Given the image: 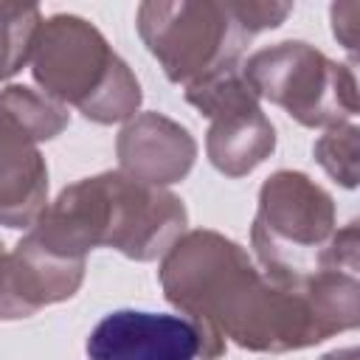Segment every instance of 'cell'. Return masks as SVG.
Returning a JSON list of instances; mask_svg holds the SVG:
<instances>
[{"instance_id": "6da1fadb", "label": "cell", "mask_w": 360, "mask_h": 360, "mask_svg": "<svg viewBox=\"0 0 360 360\" xmlns=\"http://www.w3.org/2000/svg\"><path fill=\"white\" fill-rule=\"evenodd\" d=\"M166 301L197 329L200 357L219 360L228 340L248 352L284 354L332 338L312 284L273 281L253 259L219 231H186L160 259Z\"/></svg>"}, {"instance_id": "7a4b0ae2", "label": "cell", "mask_w": 360, "mask_h": 360, "mask_svg": "<svg viewBox=\"0 0 360 360\" xmlns=\"http://www.w3.org/2000/svg\"><path fill=\"white\" fill-rule=\"evenodd\" d=\"M186 225L188 211L177 194L118 169L62 188L28 233L73 259H84L93 248H110L132 262H152L174 248Z\"/></svg>"}, {"instance_id": "3957f363", "label": "cell", "mask_w": 360, "mask_h": 360, "mask_svg": "<svg viewBox=\"0 0 360 360\" xmlns=\"http://www.w3.org/2000/svg\"><path fill=\"white\" fill-rule=\"evenodd\" d=\"M34 82L59 104H73L96 124H118L138 115L141 84L104 34L76 14H53L42 22L31 51Z\"/></svg>"}, {"instance_id": "277c9868", "label": "cell", "mask_w": 360, "mask_h": 360, "mask_svg": "<svg viewBox=\"0 0 360 360\" xmlns=\"http://www.w3.org/2000/svg\"><path fill=\"white\" fill-rule=\"evenodd\" d=\"M335 231V200L309 174L278 169L262 183L250 245L273 281L295 284L329 267Z\"/></svg>"}, {"instance_id": "5b68a950", "label": "cell", "mask_w": 360, "mask_h": 360, "mask_svg": "<svg viewBox=\"0 0 360 360\" xmlns=\"http://www.w3.org/2000/svg\"><path fill=\"white\" fill-rule=\"evenodd\" d=\"M135 25L166 79L183 87L239 68V56L253 39L233 0H149L138 6Z\"/></svg>"}, {"instance_id": "8992f818", "label": "cell", "mask_w": 360, "mask_h": 360, "mask_svg": "<svg viewBox=\"0 0 360 360\" xmlns=\"http://www.w3.org/2000/svg\"><path fill=\"white\" fill-rule=\"evenodd\" d=\"M245 79L259 98L281 107L301 127H335L354 115V84L346 62L329 59L309 42L287 39L256 51Z\"/></svg>"}, {"instance_id": "52a82bcc", "label": "cell", "mask_w": 360, "mask_h": 360, "mask_svg": "<svg viewBox=\"0 0 360 360\" xmlns=\"http://www.w3.org/2000/svg\"><path fill=\"white\" fill-rule=\"evenodd\" d=\"M186 101L211 121L205 155L225 177H245L273 155L276 129L262 112L259 96L242 68L219 70L186 87Z\"/></svg>"}, {"instance_id": "ba28073f", "label": "cell", "mask_w": 360, "mask_h": 360, "mask_svg": "<svg viewBox=\"0 0 360 360\" xmlns=\"http://www.w3.org/2000/svg\"><path fill=\"white\" fill-rule=\"evenodd\" d=\"M84 281V259H73L45 248L37 236L25 233L3 256V321H17L39 312L42 307L68 301Z\"/></svg>"}, {"instance_id": "9c48e42d", "label": "cell", "mask_w": 360, "mask_h": 360, "mask_svg": "<svg viewBox=\"0 0 360 360\" xmlns=\"http://www.w3.org/2000/svg\"><path fill=\"white\" fill-rule=\"evenodd\" d=\"M84 349L87 360H197L200 338L180 315L115 309L93 326Z\"/></svg>"}, {"instance_id": "30bf717a", "label": "cell", "mask_w": 360, "mask_h": 360, "mask_svg": "<svg viewBox=\"0 0 360 360\" xmlns=\"http://www.w3.org/2000/svg\"><path fill=\"white\" fill-rule=\"evenodd\" d=\"M115 155L127 177L166 188L191 172L197 141L183 124L163 112H138L121 127Z\"/></svg>"}, {"instance_id": "8fae6325", "label": "cell", "mask_w": 360, "mask_h": 360, "mask_svg": "<svg viewBox=\"0 0 360 360\" xmlns=\"http://www.w3.org/2000/svg\"><path fill=\"white\" fill-rule=\"evenodd\" d=\"M48 208V166L37 143L3 124L0 219L6 228H34Z\"/></svg>"}, {"instance_id": "7c38bea8", "label": "cell", "mask_w": 360, "mask_h": 360, "mask_svg": "<svg viewBox=\"0 0 360 360\" xmlns=\"http://www.w3.org/2000/svg\"><path fill=\"white\" fill-rule=\"evenodd\" d=\"M3 124L11 127L31 143L56 138L68 124L70 112L65 104L25 84H6L3 90Z\"/></svg>"}, {"instance_id": "4fadbf2b", "label": "cell", "mask_w": 360, "mask_h": 360, "mask_svg": "<svg viewBox=\"0 0 360 360\" xmlns=\"http://www.w3.org/2000/svg\"><path fill=\"white\" fill-rule=\"evenodd\" d=\"M318 166L343 188H360V127L335 124L312 146Z\"/></svg>"}, {"instance_id": "5bb4252c", "label": "cell", "mask_w": 360, "mask_h": 360, "mask_svg": "<svg viewBox=\"0 0 360 360\" xmlns=\"http://www.w3.org/2000/svg\"><path fill=\"white\" fill-rule=\"evenodd\" d=\"M0 20H3V73L11 79L22 65L31 62V51L37 42V34L42 28V14L34 3H17L3 0L0 3Z\"/></svg>"}, {"instance_id": "9a60e30c", "label": "cell", "mask_w": 360, "mask_h": 360, "mask_svg": "<svg viewBox=\"0 0 360 360\" xmlns=\"http://www.w3.org/2000/svg\"><path fill=\"white\" fill-rule=\"evenodd\" d=\"M332 37L349 53V59L360 56V0H338L329 6Z\"/></svg>"}, {"instance_id": "2e32d148", "label": "cell", "mask_w": 360, "mask_h": 360, "mask_svg": "<svg viewBox=\"0 0 360 360\" xmlns=\"http://www.w3.org/2000/svg\"><path fill=\"white\" fill-rule=\"evenodd\" d=\"M233 8L239 14V20L248 25V31L256 37L259 31H267V28H278L292 6L290 3H253V0H233Z\"/></svg>"}, {"instance_id": "e0dca14e", "label": "cell", "mask_w": 360, "mask_h": 360, "mask_svg": "<svg viewBox=\"0 0 360 360\" xmlns=\"http://www.w3.org/2000/svg\"><path fill=\"white\" fill-rule=\"evenodd\" d=\"M329 267L360 273V217L349 219L343 228L335 231L329 245Z\"/></svg>"}, {"instance_id": "ac0fdd59", "label": "cell", "mask_w": 360, "mask_h": 360, "mask_svg": "<svg viewBox=\"0 0 360 360\" xmlns=\"http://www.w3.org/2000/svg\"><path fill=\"white\" fill-rule=\"evenodd\" d=\"M346 68H349V73H352V84H354V115H357V112H360V56L349 59Z\"/></svg>"}, {"instance_id": "d6986e66", "label": "cell", "mask_w": 360, "mask_h": 360, "mask_svg": "<svg viewBox=\"0 0 360 360\" xmlns=\"http://www.w3.org/2000/svg\"><path fill=\"white\" fill-rule=\"evenodd\" d=\"M321 360H360V346H343V349L326 352Z\"/></svg>"}]
</instances>
